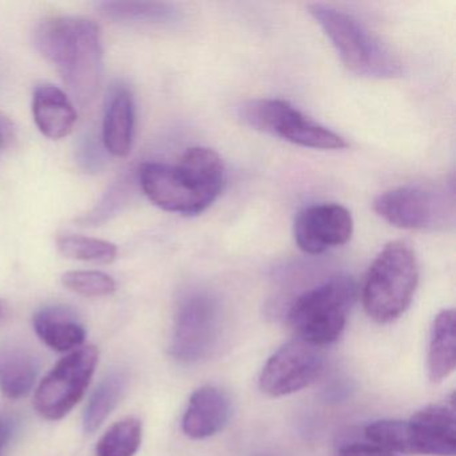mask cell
Wrapping results in <instances>:
<instances>
[{"instance_id":"ba28073f","label":"cell","mask_w":456,"mask_h":456,"mask_svg":"<svg viewBox=\"0 0 456 456\" xmlns=\"http://www.w3.org/2000/svg\"><path fill=\"white\" fill-rule=\"evenodd\" d=\"M453 202L452 189L400 186L380 194L373 202V210L396 228L428 231L452 224Z\"/></svg>"},{"instance_id":"2e32d148","label":"cell","mask_w":456,"mask_h":456,"mask_svg":"<svg viewBox=\"0 0 456 456\" xmlns=\"http://www.w3.org/2000/svg\"><path fill=\"white\" fill-rule=\"evenodd\" d=\"M135 130V106L126 89L111 97L103 119V143L114 157L124 159L132 151Z\"/></svg>"},{"instance_id":"9c48e42d","label":"cell","mask_w":456,"mask_h":456,"mask_svg":"<svg viewBox=\"0 0 456 456\" xmlns=\"http://www.w3.org/2000/svg\"><path fill=\"white\" fill-rule=\"evenodd\" d=\"M100 352L82 346L61 359L37 388L34 407L46 420L65 418L84 397L95 372Z\"/></svg>"},{"instance_id":"52a82bcc","label":"cell","mask_w":456,"mask_h":456,"mask_svg":"<svg viewBox=\"0 0 456 456\" xmlns=\"http://www.w3.org/2000/svg\"><path fill=\"white\" fill-rule=\"evenodd\" d=\"M240 118L258 132L281 138L303 148L319 151H340L346 140L338 133L281 100H253L240 108Z\"/></svg>"},{"instance_id":"4316f807","label":"cell","mask_w":456,"mask_h":456,"mask_svg":"<svg viewBox=\"0 0 456 456\" xmlns=\"http://www.w3.org/2000/svg\"><path fill=\"white\" fill-rule=\"evenodd\" d=\"M7 314H9V305H7L6 301L0 298V320H4Z\"/></svg>"},{"instance_id":"ffe728a7","label":"cell","mask_w":456,"mask_h":456,"mask_svg":"<svg viewBox=\"0 0 456 456\" xmlns=\"http://www.w3.org/2000/svg\"><path fill=\"white\" fill-rule=\"evenodd\" d=\"M142 442V424L126 418L114 423L95 445V456H134Z\"/></svg>"},{"instance_id":"8992f818","label":"cell","mask_w":456,"mask_h":456,"mask_svg":"<svg viewBox=\"0 0 456 456\" xmlns=\"http://www.w3.org/2000/svg\"><path fill=\"white\" fill-rule=\"evenodd\" d=\"M356 296L352 277H332L293 303L288 314L290 327L298 338L319 348L335 343L346 328Z\"/></svg>"},{"instance_id":"8fae6325","label":"cell","mask_w":456,"mask_h":456,"mask_svg":"<svg viewBox=\"0 0 456 456\" xmlns=\"http://www.w3.org/2000/svg\"><path fill=\"white\" fill-rule=\"evenodd\" d=\"M322 367L324 357L319 346L295 338L269 357L261 370V389L268 396H288L314 383Z\"/></svg>"},{"instance_id":"d4e9b609","label":"cell","mask_w":456,"mask_h":456,"mask_svg":"<svg viewBox=\"0 0 456 456\" xmlns=\"http://www.w3.org/2000/svg\"><path fill=\"white\" fill-rule=\"evenodd\" d=\"M15 138H17V127L14 122L6 114L0 113V149L9 148Z\"/></svg>"},{"instance_id":"44dd1931","label":"cell","mask_w":456,"mask_h":456,"mask_svg":"<svg viewBox=\"0 0 456 456\" xmlns=\"http://www.w3.org/2000/svg\"><path fill=\"white\" fill-rule=\"evenodd\" d=\"M57 248L65 257L85 263L110 264L118 255V248L113 242L77 234L60 237Z\"/></svg>"},{"instance_id":"7402d4cb","label":"cell","mask_w":456,"mask_h":456,"mask_svg":"<svg viewBox=\"0 0 456 456\" xmlns=\"http://www.w3.org/2000/svg\"><path fill=\"white\" fill-rule=\"evenodd\" d=\"M62 284L85 297H105L117 289L113 277L98 271H73L62 276Z\"/></svg>"},{"instance_id":"484cf974","label":"cell","mask_w":456,"mask_h":456,"mask_svg":"<svg viewBox=\"0 0 456 456\" xmlns=\"http://www.w3.org/2000/svg\"><path fill=\"white\" fill-rule=\"evenodd\" d=\"M15 432V421L7 416H0V453L4 450Z\"/></svg>"},{"instance_id":"6da1fadb","label":"cell","mask_w":456,"mask_h":456,"mask_svg":"<svg viewBox=\"0 0 456 456\" xmlns=\"http://www.w3.org/2000/svg\"><path fill=\"white\" fill-rule=\"evenodd\" d=\"M223 159L209 148H191L177 164L145 162L140 183L145 196L161 209L183 216L201 215L224 188Z\"/></svg>"},{"instance_id":"9a60e30c","label":"cell","mask_w":456,"mask_h":456,"mask_svg":"<svg viewBox=\"0 0 456 456\" xmlns=\"http://www.w3.org/2000/svg\"><path fill=\"white\" fill-rule=\"evenodd\" d=\"M34 330L53 351L71 352L84 346L86 330L70 309L46 306L34 316Z\"/></svg>"},{"instance_id":"5b68a950","label":"cell","mask_w":456,"mask_h":456,"mask_svg":"<svg viewBox=\"0 0 456 456\" xmlns=\"http://www.w3.org/2000/svg\"><path fill=\"white\" fill-rule=\"evenodd\" d=\"M308 10L349 71L379 79L402 74L399 60L356 18L322 4H309Z\"/></svg>"},{"instance_id":"d6986e66","label":"cell","mask_w":456,"mask_h":456,"mask_svg":"<svg viewBox=\"0 0 456 456\" xmlns=\"http://www.w3.org/2000/svg\"><path fill=\"white\" fill-rule=\"evenodd\" d=\"M126 386L127 379L122 372L110 373L101 381L85 408L84 429L86 434H94L105 423L121 402Z\"/></svg>"},{"instance_id":"3957f363","label":"cell","mask_w":456,"mask_h":456,"mask_svg":"<svg viewBox=\"0 0 456 456\" xmlns=\"http://www.w3.org/2000/svg\"><path fill=\"white\" fill-rule=\"evenodd\" d=\"M418 282V260L411 245L404 241L387 244L362 282V305L368 316L380 324L399 319L411 305Z\"/></svg>"},{"instance_id":"7a4b0ae2","label":"cell","mask_w":456,"mask_h":456,"mask_svg":"<svg viewBox=\"0 0 456 456\" xmlns=\"http://www.w3.org/2000/svg\"><path fill=\"white\" fill-rule=\"evenodd\" d=\"M38 52L55 66L81 106L97 98L103 78V49L97 23L85 18L52 17L34 33Z\"/></svg>"},{"instance_id":"e0dca14e","label":"cell","mask_w":456,"mask_h":456,"mask_svg":"<svg viewBox=\"0 0 456 456\" xmlns=\"http://www.w3.org/2000/svg\"><path fill=\"white\" fill-rule=\"evenodd\" d=\"M39 373V360L20 346L0 348V392L9 399L28 396Z\"/></svg>"},{"instance_id":"cb8c5ba5","label":"cell","mask_w":456,"mask_h":456,"mask_svg":"<svg viewBox=\"0 0 456 456\" xmlns=\"http://www.w3.org/2000/svg\"><path fill=\"white\" fill-rule=\"evenodd\" d=\"M336 456H399L373 443H348L338 448Z\"/></svg>"},{"instance_id":"83f0119b","label":"cell","mask_w":456,"mask_h":456,"mask_svg":"<svg viewBox=\"0 0 456 456\" xmlns=\"http://www.w3.org/2000/svg\"><path fill=\"white\" fill-rule=\"evenodd\" d=\"M0 456H4V455H2V453H0Z\"/></svg>"},{"instance_id":"30bf717a","label":"cell","mask_w":456,"mask_h":456,"mask_svg":"<svg viewBox=\"0 0 456 456\" xmlns=\"http://www.w3.org/2000/svg\"><path fill=\"white\" fill-rule=\"evenodd\" d=\"M223 330L220 304L208 293H194L183 304L175 322L172 354L186 364L200 362L215 351Z\"/></svg>"},{"instance_id":"ac0fdd59","label":"cell","mask_w":456,"mask_h":456,"mask_svg":"<svg viewBox=\"0 0 456 456\" xmlns=\"http://www.w3.org/2000/svg\"><path fill=\"white\" fill-rule=\"evenodd\" d=\"M428 376L434 383L447 379L456 367V317L453 309L440 312L429 338Z\"/></svg>"},{"instance_id":"277c9868","label":"cell","mask_w":456,"mask_h":456,"mask_svg":"<svg viewBox=\"0 0 456 456\" xmlns=\"http://www.w3.org/2000/svg\"><path fill=\"white\" fill-rule=\"evenodd\" d=\"M364 436L397 455L455 456V407L432 404L410 420L373 421L365 427Z\"/></svg>"},{"instance_id":"5bb4252c","label":"cell","mask_w":456,"mask_h":456,"mask_svg":"<svg viewBox=\"0 0 456 456\" xmlns=\"http://www.w3.org/2000/svg\"><path fill=\"white\" fill-rule=\"evenodd\" d=\"M33 116L39 132L50 140L68 137L78 119L73 101L63 90L53 85L37 87Z\"/></svg>"},{"instance_id":"7c38bea8","label":"cell","mask_w":456,"mask_h":456,"mask_svg":"<svg viewBox=\"0 0 456 456\" xmlns=\"http://www.w3.org/2000/svg\"><path fill=\"white\" fill-rule=\"evenodd\" d=\"M354 220L340 204H314L304 208L295 220L293 234L297 247L308 255H322L351 240Z\"/></svg>"},{"instance_id":"4fadbf2b","label":"cell","mask_w":456,"mask_h":456,"mask_svg":"<svg viewBox=\"0 0 456 456\" xmlns=\"http://www.w3.org/2000/svg\"><path fill=\"white\" fill-rule=\"evenodd\" d=\"M232 415V402L225 391L216 386L197 389L189 400L183 418V429L191 439H207L220 432Z\"/></svg>"},{"instance_id":"603a6c76","label":"cell","mask_w":456,"mask_h":456,"mask_svg":"<svg viewBox=\"0 0 456 456\" xmlns=\"http://www.w3.org/2000/svg\"><path fill=\"white\" fill-rule=\"evenodd\" d=\"M103 12L108 17L121 20H156L167 17V6L161 4L142 2H110L103 4Z\"/></svg>"}]
</instances>
